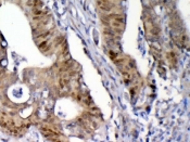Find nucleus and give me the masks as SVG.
<instances>
[{
    "instance_id": "5",
    "label": "nucleus",
    "mask_w": 190,
    "mask_h": 142,
    "mask_svg": "<svg viewBox=\"0 0 190 142\" xmlns=\"http://www.w3.org/2000/svg\"><path fill=\"white\" fill-rule=\"evenodd\" d=\"M38 48H39V50H40V51L47 52L48 50L51 48V43L49 42V40H48V39H46V40H43V41H40V42H39Z\"/></svg>"
},
{
    "instance_id": "2",
    "label": "nucleus",
    "mask_w": 190,
    "mask_h": 142,
    "mask_svg": "<svg viewBox=\"0 0 190 142\" xmlns=\"http://www.w3.org/2000/svg\"><path fill=\"white\" fill-rule=\"evenodd\" d=\"M41 132H43V135L46 137V138H48L49 140H57V138L59 137V135L57 134L54 130L50 129V128H43L41 129Z\"/></svg>"
},
{
    "instance_id": "3",
    "label": "nucleus",
    "mask_w": 190,
    "mask_h": 142,
    "mask_svg": "<svg viewBox=\"0 0 190 142\" xmlns=\"http://www.w3.org/2000/svg\"><path fill=\"white\" fill-rule=\"evenodd\" d=\"M98 6L102 11H111L112 10V3L110 1H102V0H98Z\"/></svg>"
},
{
    "instance_id": "1",
    "label": "nucleus",
    "mask_w": 190,
    "mask_h": 142,
    "mask_svg": "<svg viewBox=\"0 0 190 142\" xmlns=\"http://www.w3.org/2000/svg\"><path fill=\"white\" fill-rule=\"evenodd\" d=\"M105 23L110 26V29L114 33H121L124 27V19L121 14H111L109 16H105Z\"/></svg>"
},
{
    "instance_id": "4",
    "label": "nucleus",
    "mask_w": 190,
    "mask_h": 142,
    "mask_svg": "<svg viewBox=\"0 0 190 142\" xmlns=\"http://www.w3.org/2000/svg\"><path fill=\"white\" fill-rule=\"evenodd\" d=\"M50 34H51V32L50 30H45V32H41L40 34H38V35H36L35 36V39H36L37 41H43V40H46V39H48L50 37Z\"/></svg>"
}]
</instances>
